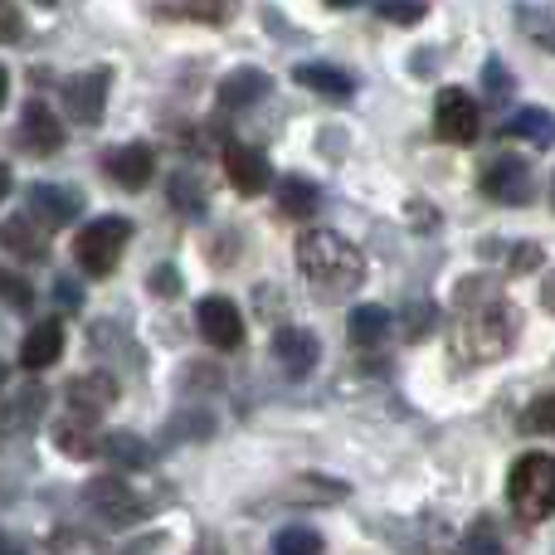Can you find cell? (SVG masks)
Wrapping results in <instances>:
<instances>
[{"instance_id":"15","label":"cell","mask_w":555,"mask_h":555,"mask_svg":"<svg viewBox=\"0 0 555 555\" xmlns=\"http://www.w3.org/2000/svg\"><path fill=\"white\" fill-rule=\"evenodd\" d=\"M25 205L44 224H54V230H64V224H74L78 215H83V195H78L74 185H29Z\"/></svg>"},{"instance_id":"18","label":"cell","mask_w":555,"mask_h":555,"mask_svg":"<svg viewBox=\"0 0 555 555\" xmlns=\"http://www.w3.org/2000/svg\"><path fill=\"white\" fill-rule=\"evenodd\" d=\"M263 93H273V78L263 68H234V74L220 78V107H230V113L254 107Z\"/></svg>"},{"instance_id":"19","label":"cell","mask_w":555,"mask_h":555,"mask_svg":"<svg viewBox=\"0 0 555 555\" xmlns=\"http://www.w3.org/2000/svg\"><path fill=\"white\" fill-rule=\"evenodd\" d=\"M54 443H59V453H64V459H98L107 439L93 429V420H88V414L68 410V420L54 429Z\"/></svg>"},{"instance_id":"20","label":"cell","mask_w":555,"mask_h":555,"mask_svg":"<svg viewBox=\"0 0 555 555\" xmlns=\"http://www.w3.org/2000/svg\"><path fill=\"white\" fill-rule=\"evenodd\" d=\"M293 78L307 88V93H322L326 103H346L356 93V78L346 68H332V64H297Z\"/></svg>"},{"instance_id":"34","label":"cell","mask_w":555,"mask_h":555,"mask_svg":"<svg viewBox=\"0 0 555 555\" xmlns=\"http://www.w3.org/2000/svg\"><path fill=\"white\" fill-rule=\"evenodd\" d=\"M39 404H44V395H39V390L15 395V404H10L5 420H10V424H20V420H39Z\"/></svg>"},{"instance_id":"12","label":"cell","mask_w":555,"mask_h":555,"mask_svg":"<svg viewBox=\"0 0 555 555\" xmlns=\"http://www.w3.org/2000/svg\"><path fill=\"white\" fill-rule=\"evenodd\" d=\"M20 146L35 156H54L64 146V122L49 113L44 98H29L25 113H20Z\"/></svg>"},{"instance_id":"13","label":"cell","mask_w":555,"mask_h":555,"mask_svg":"<svg viewBox=\"0 0 555 555\" xmlns=\"http://www.w3.org/2000/svg\"><path fill=\"white\" fill-rule=\"evenodd\" d=\"M224 176H230V185L240 195H259L269 191V156L259 152V146H244V142H230L224 146Z\"/></svg>"},{"instance_id":"29","label":"cell","mask_w":555,"mask_h":555,"mask_svg":"<svg viewBox=\"0 0 555 555\" xmlns=\"http://www.w3.org/2000/svg\"><path fill=\"white\" fill-rule=\"evenodd\" d=\"M404 322H410V326H404V336H410V341H424V336L439 326V307H434V302H410Z\"/></svg>"},{"instance_id":"26","label":"cell","mask_w":555,"mask_h":555,"mask_svg":"<svg viewBox=\"0 0 555 555\" xmlns=\"http://www.w3.org/2000/svg\"><path fill=\"white\" fill-rule=\"evenodd\" d=\"M341 482H332V478H297V488H287V492H278L283 502H336L341 498Z\"/></svg>"},{"instance_id":"1","label":"cell","mask_w":555,"mask_h":555,"mask_svg":"<svg viewBox=\"0 0 555 555\" xmlns=\"http://www.w3.org/2000/svg\"><path fill=\"white\" fill-rule=\"evenodd\" d=\"M459 326H453V361L463 365H488L498 356H507L517 346L521 317L488 278H463L459 293Z\"/></svg>"},{"instance_id":"25","label":"cell","mask_w":555,"mask_h":555,"mask_svg":"<svg viewBox=\"0 0 555 555\" xmlns=\"http://www.w3.org/2000/svg\"><path fill=\"white\" fill-rule=\"evenodd\" d=\"M517 25H521V35H527L531 44H541V49H546V54H555V20L546 15V10L517 5Z\"/></svg>"},{"instance_id":"6","label":"cell","mask_w":555,"mask_h":555,"mask_svg":"<svg viewBox=\"0 0 555 555\" xmlns=\"http://www.w3.org/2000/svg\"><path fill=\"white\" fill-rule=\"evenodd\" d=\"M83 502L103 521H113V527H132V521L146 512V498L127 478H93L88 482V492H83Z\"/></svg>"},{"instance_id":"9","label":"cell","mask_w":555,"mask_h":555,"mask_svg":"<svg viewBox=\"0 0 555 555\" xmlns=\"http://www.w3.org/2000/svg\"><path fill=\"white\" fill-rule=\"evenodd\" d=\"M195 326H201V336L215 346V351H234V346L244 341V317L240 307L230 302V297H201V307H195Z\"/></svg>"},{"instance_id":"33","label":"cell","mask_w":555,"mask_h":555,"mask_svg":"<svg viewBox=\"0 0 555 555\" xmlns=\"http://www.w3.org/2000/svg\"><path fill=\"white\" fill-rule=\"evenodd\" d=\"M527 424H531V429H541V434H555V390H551V395H541V400L531 404Z\"/></svg>"},{"instance_id":"32","label":"cell","mask_w":555,"mask_h":555,"mask_svg":"<svg viewBox=\"0 0 555 555\" xmlns=\"http://www.w3.org/2000/svg\"><path fill=\"white\" fill-rule=\"evenodd\" d=\"M380 15L395 20V25H414L424 15V0H380Z\"/></svg>"},{"instance_id":"7","label":"cell","mask_w":555,"mask_h":555,"mask_svg":"<svg viewBox=\"0 0 555 555\" xmlns=\"http://www.w3.org/2000/svg\"><path fill=\"white\" fill-rule=\"evenodd\" d=\"M482 195L492 205H527L537 195V171L521 156H498V162L482 171Z\"/></svg>"},{"instance_id":"24","label":"cell","mask_w":555,"mask_h":555,"mask_svg":"<svg viewBox=\"0 0 555 555\" xmlns=\"http://www.w3.org/2000/svg\"><path fill=\"white\" fill-rule=\"evenodd\" d=\"M171 205L185 215V220H201V215H205V185L195 181L191 171H181L171 181Z\"/></svg>"},{"instance_id":"30","label":"cell","mask_w":555,"mask_h":555,"mask_svg":"<svg viewBox=\"0 0 555 555\" xmlns=\"http://www.w3.org/2000/svg\"><path fill=\"white\" fill-rule=\"evenodd\" d=\"M181 10L191 20H205V25H224L234 15V0H185Z\"/></svg>"},{"instance_id":"36","label":"cell","mask_w":555,"mask_h":555,"mask_svg":"<svg viewBox=\"0 0 555 555\" xmlns=\"http://www.w3.org/2000/svg\"><path fill=\"white\" fill-rule=\"evenodd\" d=\"M5 302H10V307H25V302H29V287L20 283L15 273H5Z\"/></svg>"},{"instance_id":"23","label":"cell","mask_w":555,"mask_h":555,"mask_svg":"<svg viewBox=\"0 0 555 555\" xmlns=\"http://www.w3.org/2000/svg\"><path fill=\"white\" fill-rule=\"evenodd\" d=\"M512 137H527V142H541V146H555V113H541V107H521L517 117L507 122Z\"/></svg>"},{"instance_id":"11","label":"cell","mask_w":555,"mask_h":555,"mask_svg":"<svg viewBox=\"0 0 555 555\" xmlns=\"http://www.w3.org/2000/svg\"><path fill=\"white\" fill-rule=\"evenodd\" d=\"M103 171L113 185H122V191H146L156 176V152L146 142H132V146H117V152L103 156Z\"/></svg>"},{"instance_id":"21","label":"cell","mask_w":555,"mask_h":555,"mask_svg":"<svg viewBox=\"0 0 555 555\" xmlns=\"http://www.w3.org/2000/svg\"><path fill=\"white\" fill-rule=\"evenodd\" d=\"M390 326H395V317L385 312V307L365 302V307H356V312H351V341L365 346V351H375V346H385Z\"/></svg>"},{"instance_id":"39","label":"cell","mask_w":555,"mask_h":555,"mask_svg":"<svg viewBox=\"0 0 555 555\" xmlns=\"http://www.w3.org/2000/svg\"><path fill=\"white\" fill-rule=\"evenodd\" d=\"M20 35V15H15V5H5V39H15Z\"/></svg>"},{"instance_id":"16","label":"cell","mask_w":555,"mask_h":555,"mask_svg":"<svg viewBox=\"0 0 555 555\" xmlns=\"http://www.w3.org/2000/svg\"><path fill=\"white\" fill-rule=\"evenodd\" d=\"M59 356H64V326L59 322H35L29 326V336L20 341V365H25L29 375L59 365Z\"/></svg>"},{"instance_id":"22","label":"cell","mask_w":555,"mask_h":555,"mask_svg":"<svg viewBox=\"0 0 555 555\" xmlns=\"http://www.w3.org/2000/svg\"><path fill=\"white\" fill-rule=\"evenodd\" d=\"M317 201H322V191H317L312 181H302V176H283V181H278V205H283V215H293V220H307V215L317 210Z\"/></svg>"},{"instance_id":"38","label":"cell","mask_w":555,"mask_h":555,"mask_svg":"<svg viewBox=\"0 0 555 555\" xmlns=\"http://www.w3.org/2000/svg\"><path fill=\"white\" fill-rule=\"evenodd\" d=\"M152 287H156L162 297H171V293H176V269H162V273L152 278Z\"/></svg>"},{"instance_id":"27","label":"cell","mask_w":555,"mask_h":555,"mask_svg":"<svg viewBox=\"0 0 555 555\" xmlns=\"http://www.w3.org/2000/svg\"><path fill=\"white\" fill-rule=\"evenodd\" d=\"M103 453H113V459L122 463V468H142V463L152 459V453L142 449V439H137V434H107Z\"/></svg>"},{"instance_id":"35","label":"cell","mask_w":555,"mask_h":555,"mask_svg":"<svg viewBox=\"0 0 555 555\" xmlns=\"http://www.w3.org/2000/svg\"><path fill=\"white\" fill-rule=\"evenodd\" d=\"M54 302H59V307H74V312L83 307V293H78L74 278H59V283H54Z\"/></svg>"},{"instance_id":"4","label":"cell","mask_w":555,"mask_h":555,"mask_svg":"<svg viewBox=\"0 0 555 555\" xmlns=\"http://www.w3.org/2000/svg\"><path fill=\"white\" fill-rule=\"evenodd\" d=\"M127 244H132V220H122V215H103V220H93V224L78 230L74 259L88 278H107L117 263H122Z\"/></svg>"},{"instance_id":"28","label":"cell","mask_w":555,"mask_h":555,"mask_svg":"<svg viewBox=\"0 0 555 555\" xmlns=\"http://www.w3.org/2000/svg\"><path fill=\"white\" fill-rule=\"evenodd\" d=\"M326 541L317 537L312 527H287V531H278V541H273V551L278 555H302V551H322Z\"/></svg>"},{"instance_id":"14","label":"cell","mask_w":555,"mask_h":555,"mask_svg":"<svg viewBox=\"0 0 555 555\" xmlns=\"http://www.w3.org/2000/svg\"><path fill=\"white\" fill-rule=\"evenodd\" d=\"M49 230H54V224H44L35 210L10 215V220H5V249H10V259L39 263L49 254Z\"/></svg>"},{"instance_id":"40","label":"cell","mask_w":555,"mask_h":555,"mask_svg":"<svg viewBox=\"0 0 555 555\" xmlns=\"http://www.w3.org/2000/svg\"><path fill=\"white\" fill-rule=\"evenodd\" d=\"M326 5H336V10H346V5H356V0H326Z\"/></svg>"},{"instance_id":"8","label":"cell","mask_w":555,"mask_h":555,"mask_svg":"<svg viewBox=\"0 0 555 555\" xmlns=\"http://www.w3.org/2000/svg\"><path fill=\"white\" fill-rule=\"evenodd\" d=\"M107 93H113V74L107 68H88V74H74L64 83V107L74 122L83 127H98L103 122V107H107Z\"/></svg>"},{"instance_id":"41","label":"cell","mask_w":555,"mask_h":555,"mask_svg":"<svg viewBox=\"0 0 555 555\" xmlns=\"http://www.w3.org/2000/svg\"><path fill=\"white\" fill-rule=\"evenodd\" d=\"M39 5H54V0H39Z\"/></svg>"},{"instance_id":"37","label":"cell","mask_w":555,"mask_h":555,"mask_svg":"<svg viewBox=\"0 0 555 555\" xmlns=\"http://www.w3.org/2000/svg\"><path fill=\"white\" fill-rule=\"evenodd\" d=\"M54 546H59V551H93L98 541H88V537H74V531H59V537H54Z\"/></svg>"},{"instance_id":"3","label":"cell","mask_w":555,"mask_h":555,"mask_svg":"<svg viewBox=\"0 0 555 555\" xmlns=\"http://www.w3.org/2000/svg\"><path fill=\"white\" fill-rule=\"evenodd\" d=\"M507 498L521 521L555 517V459L551 453H521V459L512 463Z\"/></svg>"},{"instance_id":"31","label":"cell","mask_w":555,"mask_h":555,"mask_svg":"<svg viewBox=\"0 0 555 555\" xmlns=\"http://www.w3.org/2000/svg\"><path fill=\"white\" fill-rule=\"evenodd\" d=\"M482 83H488V93L498 98V103H507V98H512V88H517V78H512L507 68L498 64V59H488V68H482Z\"/></svg>"},{"instance_id":"10","label":"cell","mask_w":555,"mask_h":555,"mask_svg":"<svg viewBox=\"0 0 555 555\" xmlns=\"http://www.w3.org/2000/svg\"><path fill=\"white\" fill-rule=\"evenodd\" d=\"M273 361L283 365L293 380H302V375H312L317 361H322V341H317L307 326H278L273 332Z\"/></svg>"},{"instance_id":"2","label":"cell","mask_w":555,"mask_h":555,"mask_svg":"<svg viewBox=\"0 0 555 555\" xmlns=\"http://www.w3.org/2000/svg\"><path fill=\"white\" fill-rule=\"evenodd\" d=\"M297 273L317 287H332V293L346 287V293H351V287H361V278H365V259L356 244L341 240V234L307 230L302 240H297Z\"/></svg>"},{"instance_id":"17","label":"cell","mask_w":555,"mask_h":555,"mask_svg":"<svg viewBox=\"0 0 555 555\" xmlns=\"http://www.w3.org/2000/svg\"><path fill=\"white\" fill-rule=\"evenodd\" d=\"M113 400H117V380L107 371H83L78 380H68V410H74V414L98 420V414H103Z\"/></svg>"},{"instance_id":"5","label":"cell","mask_w":555,"mask_h":555,"mask_svg":"<svg viewBox=\"0 0 555 555\" xmlns=\"http://www.w3.org/2000/svg\"><path fill=\"white\" fill-rule=\"evenodd\" d=\"M478 127H482V113L463 88H439V103H434V132L443 137L449 146H468L478 142Z\"/></svg>"},{"instance_id":"42","label":"cell","mask_w":555,"mask_h":555,"mask_svg":"<svg viewBox=\"0 0 555 555\" xmlns=\"http://www.w3.org/2000/svg\"><path fill=\"white\" fill-rule=\"evenodd\" d=\"M551 195H555V185H551Z\"/></svg>"}]
</instances>
